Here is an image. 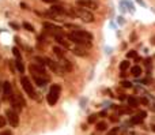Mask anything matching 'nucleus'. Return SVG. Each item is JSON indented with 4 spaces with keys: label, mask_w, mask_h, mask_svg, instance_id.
<instances>
[{
    "label": "nucleus",
    "mask_w": 155,
    "mask_h": 135,
    "mask_svg": "<svg viewBox=\"0 0 155 135\" xmlns=\"http://www.w3.org/2000/svg\"><path fill=\"white\" fill-rule=\"evenodd\" d=\"M68 40L72 41L74 44L79 46H86V48H90L91 46V41H93V34L88 33L87 30H83V29H76V30H72L71 34H68Z\"/></svg>",
    "instance_id": "1"
},
{
    "label": "nucleus",
    "mask_w": 155,
    "mask_h": 135,
    "mask_svg": "<svg viewBox=\"0 0 155 135\" xmlns=\"http://www.w3.org/2000/svg\"><path fill=\"white\" fill-rule=\"evenodd\" d=\"M60 92H61L60 85L55 83V85L50 86L49 93H48V96H46V101H48V104H49L50 107H53V105H56L57 104L59 97H60Z\"/></svg>",
    "instance_id": "2"
},
{
    "label": "nucleus",
    "mask_w": 155,
    "mask_h": 135,
    "mask_svg": "<svg viewBox=\"0 0 155 135\" xmlns=\"http://www.w3.org/2000/svg\"><path fill=\"white\" fill-rule=\"evenodd\" d=\"M74 10V12H75V15H76L78 18H80L83 22H86V23H91V22H94L95 21V18H94V15L90 12L88 10H86V8H82V7H75V8H72Z\"/></svg>",
    "instance_id": "3"
},
{
    "label": "nucleus",
    "mask_w": 155,
    "mask_h": 135,
    "mask_svg": "<svg viewBox=\"0 0 155 135\" xmlns=\"http://www.w3.org/2000/svg\"><path fill=\"white\" fill-rule=\"evenodd\" d=\"M21 85H22V87H23V90H25V93L30 97V98L37 100V93H35L34 86H33V83L30 82V79H29L27 77H25V75L22 77L21 78Z\"/></svg>",
    "instance_id": "4"
},
{
    "label": "nucleus",
    "mask_w": 155,
    "mask_h": 135,
    "mask_svg": "<svg viewBox=\"0 0 155 135\" xmlns=\"http://www.w3.org/2000/svg\"><path fill=\"white\" fill-rule=\"evenodd\" d=\"M76 6L86 10H98L99 3L97 0H76Z\"/></svg>",
    "instance_id": "5"
},
{
    "label": "nucleus",
    "mask_w": 155,
    "mask_h": 135,
    "mask_svg": "<svg viewBox=\"0 0 155 135\" xmlns=\"http://www.w3.org/2000/svg\"><path fill=\"white\" fill-rule=\"evenodd\" d=\"M29 71H30L32 75H37V77H42V78L50 79V77L46 74L45 68L38 66V64H30V66H29Z\"/></svg>",
    "instance_id": "6"
},
{
    "label": "nucleus",
    "mask_w": 155,
    "mask_h": 135,
    "mask_svg": "<svg viewBox=\"0 0 155 135\" xmlns=\"http://www.w3.org/2000/svg\"><path fill=\"white\" fill-rule=\"evenodd\" d=\"M6 117H7V121L11 124V127H18L19 126V116H18V112H15L14 109H8L6 112Z\"/></svg>",
    "instance_id": "7"
},
{
    "label": "nucleus",
    "mask_w": 155,
    "mask_h": 135,
    "mask_svg": "<svg viewBox=\"0 0 155 135\" xmlns=\"http://www.w3.org/2000/svg\"><path fill=\"white\" fill-rule=\"evenodd\" d=\"M44 29L45 30H49L50 33H57V34H61V36H64V32H63V29L59 27V26H55L53 23H49V22H45L44 23Z\"/></svg>",
    "instance_id": "8"
},
{
    "label": "nucleus",
    "mask_w": 155,
    "mask_h": 135,
    "mask_svg": "<svg viewBox=\"0 0 155 135\" xmlns=\"http://www.w3.org/2000/svg\"><path fill=\"white\" fill-rule=\"evenodd\" d=\"M11 96H12V89H11V85L10 82H4L3 83V100H8L10 101Z\"/></svg>",
    "instance_id": "9"
},
{
    "label": "nucleus",
    "mask_w": 155,
    "mask_h": 135,
    "mask_svg": "<svg viewBox=\"0 0 155 135\" xmlns=\"http://www.w3.org/2000/svg\"><path fill=\"white\" fill-rule=\"evenodd\" d=\"M53 37H55V40H56V41L60 44V45H63L64 48H67V49H71V44H68L67 41L63 38V36H61V34H57V33H55V34H53Z\"/></svg>",
    "instance_id": "10"
},
{
    "label": "nucleus",
    "mask_w": 155,
    "mask_h": 135,
    "mask_svg": "<svg viewBox=\"0 0 155 135\" xmlns=\"http://www.w3.org/2000/svg\"><path fill=\"white\" fill-rule=\"evenodd\" d=\"M33 79H34L35 82V85H38L39 87H44V86L49 82V79H46V78H42V77H37V75H33Z\"/></svg>",
    "instance_id": "11"
},
{
    "label": "nucleus",
    "mask_w": 155,
    "mask_h": 135,
    "mask_svg": "<svg viewBox=\"0 0 155 135\" xmlns=\"http://www.w3.org/2000/svg\"><path fill=\"white\" fill-rule=\"evenodd\" d=\"M127 101H128V105H129L131 108H136L139 105V100L136 98V97H133V96H129L127 98Z\"/></svg>",
    "instance_id": "12"
},
{
    "label": "nucleus",
    "mask_w": 155,
    "mask_h": 135,
    "mask_svg": "<svg viewBox=\"0 0 155 135\" xmlns=\"http://www.w3.org/2000/svg\"><path fill=\"white\" fill-rule=\"evenodd\" d=\"M141 67L140 66H133V67L131 68V75H133L135 78H138V77H140L141 75Z\"/></svg>",
    "instance_id": "13"
},
{
    "label": "nucleus",
    "mask_w": 155,
    "mask_h": 135,
    "mask_svg": "<svg viewBox=\"0 0 155 135\" xmlns=\"http://www.w3.org/2000/svg\"><path fill=\"white\" fill-rule=\"evenodd\" d=\"M143 120H144V117L139 113V115H136V116H132V119H131V124H141Z\"/></svg>",
    "instance_id": "14"
},
{
    "label": "nucleus",
    "mask_w": 155,
    "mask_h": 135,
    "mask_svg": "<svg viewBox=\"0 0 155 135\" xmlns=\"http://www.w3.org/2000/svg\"><path fill=\"white\" fill-rule=\"evenodd\" d=\"M53 52L57 55L59 59H64V57H65V52H64V49L60 48V46H55V48H53Z\"/></svg>",
    "instance_id": "15"
},
{
    "label": "nucleus",
    "mask_w": 155,
    "mask_h": 135,
    "mask_svg": "<svg viewBox=\"0 0 155 135\" xmlns=\"http://www.w3.org/2000/svg\"><path fill=\"white\" fill-rule=\"evenodd\" d=\"M15 67H17V70L21 72V74L25 72V66L22 63V59H15Z\"/></svg>",
    "instance_id": "16"
},
{
    "label": "nucleus",
    "mask_w": 155,
    "mask_h": 135,
    "mask_svg": "<svg viewBox=\"0 0 155 135\" xmlns=\"http://www.w3.org/2000/svg\"><path fill=\"white\" fill-rule=\"evenodd\" d=\"M95 130H97V131H106V130H108V124H106L105 121H98V123H97V124H95Z\"/></svg>",
    "instance_id": "17"
},
{
    "label": "nucleus",
    "mask_w": 155,
    "mask_h": 135,
    "mask_svg": "<svg viewBox=\"0 0 155 135\" xmlns=\"http://www.w3.org/2000/svg\"><path fill=\"white\" fill-rule=\"evenodd\" d=\"M71 51H72L76 56H87V52H86L83 48H72Z\"/></svg>",
    "instance_id": "18"
},
{
    "label": "nucleus",
    "mask_w": 155,
    "mask_h": 135,
    "mask_svg": "<svg viewBox=\"0 0 155 135\" xmlns=\"http://www.w3.org/2000/svg\"><path fill=\"white\" fill-rule=\"evenodd\" d=\"M129 67H131L129 60H124V61H121V63H120V70H121V71H127Z\"/></svg>",
    "instance_id": "19"
},
{
    "label": "nucleus",
    "mask_w": 155,
    "mask_h": 135,
    "mask_svg": "<svg viewBox=\"0 0 155 135\" xmlns=\"http://www.w3.org/2000/svg\"><path fill=\"white\" fill-rule=\"evenodd\" d=\"M23 29H26V30H27V32H30V33L35 32L34 26H33L32 23H29V22H23Z\"/></svg>",
    "instance_id": "20"
},
{
    "label": "nucleus",
    "mask_w": 155,
    "mask_h": 135,
    "mask_svg": "<svg viewBox=\"0 0 155 135\" xmlns=\"http://www.w3.org/2000/svg\"><path fill=\"white\" fill-rule=\"evenodd\" d=\"M97 117H98V115H90L87 119V123L88 124H93V123H97Z\"/></svg>",
    "instance_id": "21"
},
{
    "label": "nucleus",
    "mask_w": 155,
    "mask_h": 135,
    "mask_svg": "<svg viewBox=\"0 0 155 135\" xmlns=\"http://www.w3.org/2000/svg\"><path fill=\"white\" fill-rule=\"evenodd\" d=\"M7 123H8L7 117H6V116H0V128H4Z\"/></svg>",
    "instance_id": "22"
},
{
    "label": "nucleus",
    "mask_w": 155,
    "mask_h": 135,
    "mask_svg": "<svg viewBox=\"0 0 155 135\" xmlns=\"http://www.w3.org/2000/svg\"><path fill=\"white\" fill-rule=\"evenodd\" d=\"M12 53H14L15 59H22V55H21V52H19V49H18L17 46H15V48H12Z\"/></svg>",
    "instance_id": "23"
},
{
    "label": "nucleus",
    "mask_w": 155,
    "mask_h": 135,
    "mask_svg": "<svg viewBox=\"0 0 155 135\" xmlns=\"http://www.w3.org/2000/svg\"><path fill=\"white\" fill-rule=\"evenodd\" d=\"M127 57H128V59H132V57L136 59V57H138V52H136V51H129L128 55H127Z\"/></svg>",
    "instance_id": "24"
},
{
    "label": "nucleus",
    "mask_w": 155,
    "mask_h": 135,
    "mask_svg": "<svg viewBox=\"0 0 155 135\" xmlns=\"http://www.w3.org/2000/svg\"><path fill=\"white\" fill-rule=\"evenodd\" d=\"M34 60L37 61V64H38V66H41V67H44V66H45V60H44L42 57H35Z\"/></svg>",
    "instance_id": "25"
},
{
    "label": "nucleus",
    "mask_w": 155,
    "mask_h": 135,
    "mask_svg": "<svg viewBox=\"0 0 155 135\" xmlns=\"http://www.w3.org/2000/svg\"><path fill=\"white\" fill-rule=\"evenodd\" d=\"M139 103L143 104L144 107H148V104H150V101H148V98H146V97H141L140 100H139Z\"/></svg>",
    "instance_id": "26"
},
{
    "label": "nucleus",
    "mask_w": 155,
    "mask_h": 135,
    "mask_svg": "<svg viewBox=\"0 0 155 135\" xmlns=\"http://www.w3.org/2000/svg\"><path fill=\"white\" fill-rule=\"evenodd\" d=\"M117 134H118V128L114 127V128H112V130H110V131L108 132L106 135H117Z\"/></svg>",
    "instance_id": "27"
},
{
    "label": "nucleus",
    "mask_w": 155,
    "mask_h": 135,
    "mask_svg": "<svg viewBox=\"0 0 155 135\" xmlns=\"http://www.w3.org/2000/svg\"><path fill=\"white\" fill-rule=\"evenodd\" d=\"M121 85L124 86V87H127V89H129V87H132V83L131 82H128V81H125V82H123Z\"/></svg>",
    "instance_id": "28"
},
{
    "label": "nucleus",
    "mask_w": 155,
    "mask_h": 135,
    "mask_svg": "<svg viewBox=\"0 0 155 135\" xmlns=\"http://www.w3.org/2000/svg\"><path fill=\"white\" fill-rule=\"evenodd\" d=\"M0 135H12V132L10 130H4V131H0Z\"/></svg>",
    "instance_id": "29"
},
{
    "label": "nucleus",
    "mask_w": 155,
    "mask_h": 135,
    "mask_svg": "<svg viewBox=\"0 0 155 135\" xmlns=\"http://www.w3.org/2000/svg\"><path fill=\"white\" fill-rule=\"evenodd\" d=\"M42 1L46 4H56L57 3V0H42Z\"/></svg>",
    "instance_id": "30"
},
{
    "label": "nucleus",
    "mask_w": 155,
    "mask_h": 135,
    "mask_svg": "<svg viewBox=\"0 0 155 135\" xmlns=\"http://www.w3.org/2000/svg\"><path fill=\"white\" fill-rule=\"evenodd\" d=\"M10 26H11L12 29H15V30H18V29H19V26H18L17 23H15V22H11V23H10Z\"/></svg>",
    "instance_id": "31"
},
{
    "label": "nucleus",
    "mask_w": 155,
    "mask_h": 135,
    "mask_svg": "<svg viewBox=\"0 0 155 135\" xmlns=\"http://www.w3.org/2000/svg\"><path fill=\"white\" fill-rule=\"evenodd\" d=\"M110 120H112V121H116V123H117V121L120 120V119H118V116H114V115H113V116H110Z\"/></svg>",
    "instance_id": "32"
},
{
    "label": "nucleus",
    "mask_w": 155,
    "mask_h": 135,
    "mask_svg": "<svg viewBox=\"0 0 155 135\" xmlns=\"http://www.w3.org/2000/svg\"><path fill=\"white\" fill-rule=\"evenodd\" d=\"M21 7L23 8V10H27V8H29L27 6H26V4H25V3H21Z\"/></svg>",
    "instance_id": "33"
},
{
    "label": "nucleus",
    "mask_w": 155,
    "mask_h": 135,
    "mask_svg": "<svg viewBox=\"0 0 155 135\" xmlns=\"http://www.w3.org/2000/svg\"><path fill=\"white\" fill-rule=\"evenodd\" d=\"M120 77H121V78H125V77H127V74H125V72H124V71H121Z\"/></svg>",
    "instance_id": "34"
},
{
    "label": "nucleus",
    "mask_w": 155,
    "mask_h": 135,
    "mask_svg": "<svg viewBox=\"0 0 155 135\" xmlns=\"http://www.w3.org/2000/svg\"><path fill=\"white\" fill-rule=\"evenodd\" d=\"M151 44H152V45H155V37H152V38H151Z\"/></svg>",
    "instance_id": "35"
},
{
    "label": "nucleus",
    "mask_w": 155,
    "mask_h": 135,
    "mask_svg": "<svg viewBox=\"0 0 155 135\" xmlns=\"http://www.w3.org/2000/svg\"><path fill=\"white\" fill-rule=\"evenodd\" d=\"M151 130L155 132V124H152V126H151Z\"/></svg>",
    "instance_id": "36"
},
{
    "label": "nucleus",
    "mask_w": 155,
    "mask_h": 135,
    "mask_svg": "<svg viewBox=\"0 0 155 135\" xmlns=\"http://www.w3.org/2000/svg\"><path fill=\"white\" fill-rule=\"evenodd\" d=\"M154 107H155V105H154Z\"/></svg>",
    "instance_id": "37"
}]
</instances>
